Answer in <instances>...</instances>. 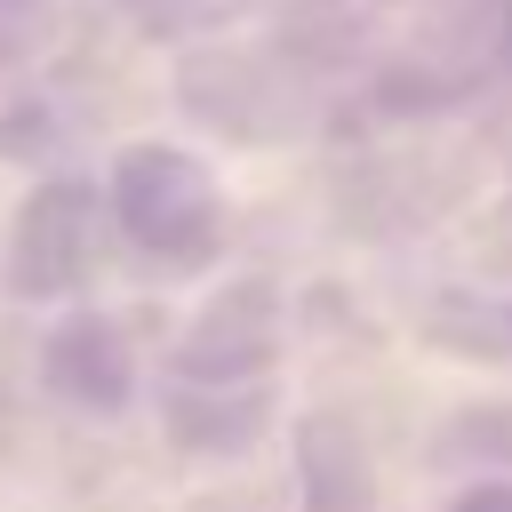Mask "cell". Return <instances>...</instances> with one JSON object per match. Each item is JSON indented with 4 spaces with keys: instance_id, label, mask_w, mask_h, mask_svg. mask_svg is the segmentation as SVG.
<instances>
[{
    "instance_id": "cell-1",
    "label": "cell",
    "mask_w": 512,
    "mask_h": 512,
    "mask_svg": "<svg viewBox=\"0 0 512 512\" xmlns=\"http://www.w3.org/2000/svg\"><path fill=\"white\" fill-rule=\"evenodd\" d=\"M120 224H128L144 248H168V256L200 248L208 224H216L208 176H200L184 152H136V160L120 168Z\"/></svg>"
}]
</instances>
